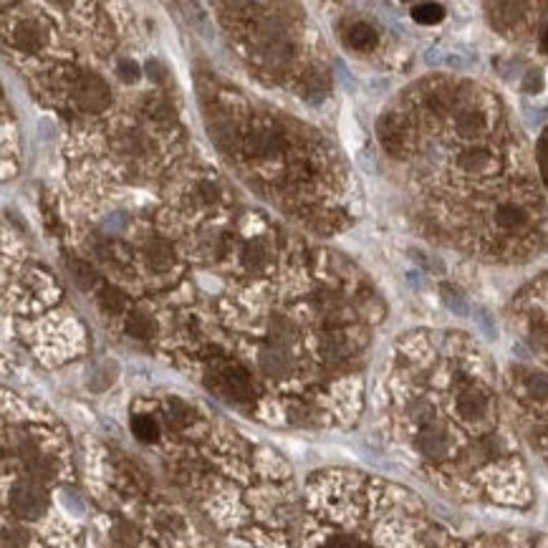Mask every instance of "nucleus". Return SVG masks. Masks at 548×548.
<instances>
[{
  "label": "nucleus",
  "instance_id": "obj_17",
  "mask_svg": "<svg viewBox=\"0 0 548 548\" xmlns=\"http://www.w3.org/2000/svg\"><path fill=\"white\" fill-rule=\"evenodd\" d=\"M28 546V533L18 525H6L0 530V548H25Z\"/></svg>",
  "mask_w": 548,
  "mask_h": 548
},
{
  "label": "nucleus",
  "instance_id": "obj_13",
  "mask_svg": "<svg viewBox=\"0 0 548 548\" xmlns=\"http://www.w3.org/2000/svg\"><path fill=\"white\" fill-rule=\"evenodd\" d=\"M69 271H71V276H74V281H76V286L83 291H94L101 283L96 268L83 258H69Z\"/></svg>",
  "mask_w": 548,
  "mask_h": 548
},
{
  "label": "nucleus",
  "instance_id": "obj_6",
  "mask_svg": "<svg viewBox=\"0 0 548 548\" xmlns=\"http://www.w3.org/2000/svg\"><path fill=\"white\" fill-rule=\"evenodd\" d=\"M48 23L38 16H25L11 28V43L21 53H41L48 46Z\"/></svg>",
  "mask_w": 548,
  "mask_h": 548
},
{
  "label": "nucleus",
  "instance_id": "obj_11",
  "mask_svg": "<svg viewBox=\"0 0 548 548\" xmlns=\"http://www.w3.org/2000/svg\"><path fill=\"white\" fill-rule=\"evenodd\" d=\"M124 329H127V334H129L132 339H136V342H149V339L157 336V321H154L149 313L132 311L129 316H127Z\"/></svg>",
  "mask_w": 548,
  "mask_h": 548
},
{
  "label": "nucleus",
  "instance_id": "obj_7",
  "mask_svg": "<svg viewBox=\"0 0 548 548\" xmlns=\"http://www.w3.org/2000/svg\"><path fill=\"white\" fill-rule=\"evenodd\" d=\"M342 38L346 43V48H351L356 53H371L379 43L377 28L371 23H366V21H354V23H349L344 28Z\"/></svg>",
  "mask_w": 548,
  "mask_h": 548
},
{
  "label": "nucleus",
  "instance_id": "obj_5",
  "mask_svg": "<svg viewBox=\"0 0 548 548\" xmlns=\"http://www.w3.org/2000/svg\"><path fill=\"white\" fill-rule=\"evenodd\" d=\"M11 508L21 520H38L43 518V513L48 511V493L43 485L33 483V480H18L11 488Z\"/></svg>",
  "mask_w": 548,
  "mask_h": 548
},
{
  "label": "nucleus",
  "instance_id": "obj_2",
  "mask_svg": "<svg viewBox=\"0 0 548 548\" xmlns=\"http://www.w3.org/2000/svg\"><path fill=\"white\" fill-rule=\"evenodd\" d=\"M414 450L427 462H448L455 457V432L448 422L432 414V409L417 422L414 430Z\"/></svg>",
  "mask_w": 548,
  "mask_h": 548
},
{
  "label": "nucleus",
  "instance_id": "obj_15",
  "mask_svg": "<svg viewBox=\"0 0 548 548\" xmlns=\"http://www.w3.org/2000/svg\"><path fill=\"white\" fill-rule=\"evenodd\" d=\"M412 18L419 25H435L445 18V8L440 3H417L412 8Z\"/></svg>",
  "mask_w": 548,
  "mask_h": 548
},
{
  "label": "nucleus",
  "instance_id": "obj_18",
  "mask_svg": "<svg viewBox=\"0 0 548 548\" xmlns=\"http://www.w3.org/2000/svg\"><path fill=\"white\" fill-rule=\"evenodd\" d=\"M119 78L127 81V83H134L136 78H139V66H136L132 59L119 61Z\"/></svg>",
  "mask_w": 548,
  "mask_h": 548
},
{
  "label": "nucleus",
  "instance_id": "obj_3",
  "mask_svg": "<svg viewBox=\"0 0 548 548\" xmlns=\"http://www.w3.org/2000/svg\"><path fill=\"white\" fill-rule=\"evenodd\" d=\"M453 409L455 417L462 424H467V427H485V424L493 422L495 414L493 392L483 382H477V379L460 382L453 400Z\"/></svg>",
  "mask_w": 548,
  "mask_h": 548
},
{
  "label": "nucleus",
  "instance_id": "obj_12",
  "mask_svg": "<svg viewBox=\"0 0 548 548\" xmlns=\"http://www.w3.org/2000/svg\"><path fill=\"white\" fill-rule=\"evenodd\" d=\"M165 419L167 424H170L172 430H187L190 424L194 422V412H192V407L187 404V402L182 400H170L165 404Z\"/></svg>",
  "mask_w": 548,
  "mask_h": 548
},
{
  "label": "nucleus",
  "instance_id": "obj_9",
  "mask_svg": "<svg viewBox=\"0 0 548 548\" xmlns=\"http://www.w3.org/2000/svg\"><path fill=\"white\" fill-rule=\"evenodd\" d=\"M96 303L104 313L109 316H122V313L129 311V298L122 288L112 286V283H99L96 288Z\"/></svg>",
  "mask_w": 548,
  "mask_h": 548
},
{
  "label": "nucleus",
  "instance_id": "obj_16",
  "mask_svg": "<svg viewBox=\"0 0 548 548\" xmlns=\"http://www.w3.org/2000/svg\"><path fill=\"white\" fill-rule=\"evenodd\" d=\"M112 541L117 543V546L132 548L139 543V530H136V525H132L129 520H119V523L112 528Z\"/></svg>",
  "mask_w": 548,
  "mask_h": 548
},
{
  "label": "nucleus",
  "instance_id": "obj_14",
  "mask_svg": "<svg viewBox=\"0 0 548 548\" xmlns=\"http://www.w3.org/2000/svg\"><path fill=\"white\" fill-rule=\"evenodd\" d=\"M132 432H134V437L139 442H157L159 440V424L154 417H149V414H136L134 419H132Z\"/></svg>",
  "mask_w": 548,
  "mask_h": 548
},
{
  "label": "nucleus",
  "instance_id": "obj_4",
  "mask_svg": "<svg viewBox=\"0 0 548 548\" xmlns=\"http://www.w3.org/2000/svg\"><path fill=\"white\" fill-rule=\"evenodd\" d=\"M71 96L76 101L78 109L88 114L104 112L109 101H112V91L106 86V81L91 71H78L74 81H71Z\"/></svg>",
  "mask_w": 548,
  "mask_h": 548
},
{
  "label": "nucleus",
  "instance_id": "obj_8",
  "mask_svg": "<svg viewBox=\"0 0 548 548\" xmlns=\"http://www.w3.org/2000/svg\"><path fill=\"white\" fill-rule=\"evenodd\" d=\"M144 260H147V265L152 271L167 273L175 268L177 255H175V250H172L170 243L162 240V238H154V240H149L147 245H144Z\"/></svg>",
  "mask_w": 548,
  "mask_h": 548
},
{
  "label": "nucleus",
  "instance_id": "obj_1",
  "mask_svg": "<svg viewBox=\"0 0 548 548\" xmlns=\"http://www.w3.org/2000/svg\"><path fill=\"white\" fill-rule=\"evenodd\" d=\"M205 382L210 389L235 404H253L258 400V384L253 371L233 356H207Z\"/></svg>",
  "mask_w": 548,
  "mask_h": 548
},
{
  "label": "nucleus",
  "instance_id": "obj_10",
  "mask_svg": "<svg viewBox=\"0 0 548 548\" xmlns=\"http://www.w3.org/2000/svg\"><path fill=\"white\" fill-rule=\"evenodd\" d=\"M313 548H371V543L346 528H334L326 530L324 536H318Z\"/></svg>",
  "mask_w": 548,
  "mask_h": 548
}]
</instances>
